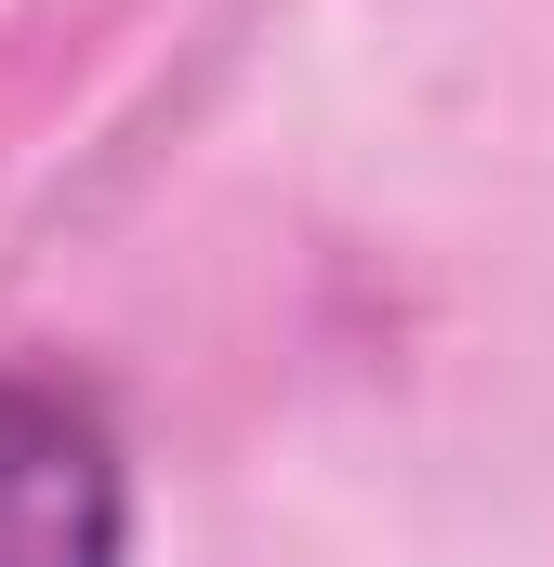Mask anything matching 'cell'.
I'll list each match as a JSON object with an SVG mask.
<instances>
[{
  "label": "cell",
  "mask_w": 554,
  "mask_h": 567,
  "mask_svg": "<svg viewBox=\"0 0 554 567\" xmlns=\"http://www.w3.org/2000/svg\"><path fill=\"white\" fill-rule=\"evenodd\" d=\"M0 567H133V449L80 370L0 357Z\"/></svg>",
  "instance_id": "obj_1"
}]
</instances>
